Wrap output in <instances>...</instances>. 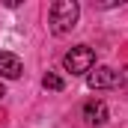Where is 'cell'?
I'll return each mask as SVG.
<instances>
[{
	"instance_id": "7",
	"label": "cell",
	"mask_w": 128,
	"mask_h": 128,
	"mask_svg": "<svg viewBox=\"0 0 128 128\" xmlns=\"http://www.w3.org/2000/svg\"><path fill=\"white\" fill-rule=\"evenodd\" d=\"M3 96H6V86H3V84H0V101H3Z\"/></svg>"
},
{
	"instance_id": "5",
	"label": "cell",
	"mask_w": 128,
	"mask_h": 128,
	"mask_svg": "<svg viewBox=\"0 0 128 128\" xmlns=\"http://www.w3.org/2000/svg\"><path fill=\"white\" fill-rule=\"evenodd\" d=\"M84 122L86 125H104L107 122V104L101 98H90L84 104Z\"/></svg>"
},
{
	"instance_id": "2",
	"label": "cell",
	"mask_w": 128,
	"mask_h": 128,
	"mask_svg": "<svg viewBox=\"0 0 128 128\" xmlns=\"http://www.w3.org/2000/svg\"><path fill=\"white\" fill-rule=\"evenodd\" d=\"M63 68L72 72V74H90L96 68V51L90 45H74L63 57Z\"/></svg>"
},
{
	"instance_id": "6",
	"label": "cell",
	"mask_w": 128,
	"mask_h": 128,
	"mask_svg": "<svg viewBox=\"0 0 128 128\" xmlns=\"http://www.w3.org/2000/svg\"><path fill=\"white\" fill-rule=\"evenodd\" d=\"M42 86H45V90H51V92H60V90L66 86V80L57 74V72H48V74L42 78Z\"/></svg>"
},
{
	"instance_id": "4",
	"label": "cell",
	"mask_w": 128,
	"mask_h": 128,
	"mask_svg": "<svg viewBox=\"0 0 128 128\" xmlns=\"http://www.w3.org/2000/svg\"><path fill=\"white\" fill-rule=\"evenodd\" d=\"M21 72H24V63H21L18 54H12V51H0V78H6V80H18Z\"/></svg>"
},
{
	"instance_id": "1",
	"label": "cell",
	"mask_w": 128,
	"mask_h": 128,
	"mask_svg": "<svg viewBox=\"0 0 128 128\" xmlns=\"http://www.w3.org/2000/svg\"><path fill=\"white\" fill-rule=\"evenodd\" d=\"M78 18H80V6L74 0H57L48 12V27L54 36H66V33L74 30Z\"/></svg>"
},
{
	"instance_id": "3",
	"label": "cell",
	"mask_w": 128,
	"mask_h": 128,
	"mask_svg": "<svg viewBox=\"0 0 128 128\" xmlns=\"http://www.w3.org/2000/svg\"><path fill=\"white\" fill-rule=\"evenodd\" d=\"M86 84H90V90H113L122 84V72H116L110 66H96L86 74Z\"/></svg>"
}]
</instances>
